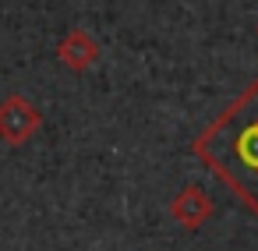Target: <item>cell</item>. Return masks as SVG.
Here are the masks:
<instances>
[{"label": "cell", "mask_w": 258, "mask_h": 251, "mask_svg": "<svg viewBox=\"0 0 258 251\" xmlns=\"http://www.w3.org/2000/svg\"><path fill=\"white\" fill-rule=\"evenodd\" d=\"M191 152L258 212V78L195 138Z\"/></svg>", "instance_id": "cell-1"}, {"label": "cell", "mask_w": 258, "mask_h": 251, "mask_svg": "<svg viewBox=\"0 0 258 251\" xmlns=\"http://www.w3.org/2000/svg\"><path fill=\"white\" fill-rule=\"evenodd\" d=\"M43 128V113L36 103H29L25 96H8L0 99V142L8 145H25L29 138H36V131Z\"/></svg>", "instance_id": "cell-2"}, {"label": "cell", "mask_w": 258, "mask_h": 251, "mask_svg": "<svg viewBox=\"0 0 258 251\" xmlns=\"http://www.w3.org/2000/svg\"><path fill=\"white\" fill-rule=\"evenodd\" d=\"M170 216L184 226V230H198L209 216H212V198L198 187V184H184L173 202H170Z\"/></svg>", "instance_id": "cell-3"}, {"label": "cell", "mask_w": 258, "mask_h": 251, "mask_svg": "<svg viewBox=\"0 0 258 251\" xmlns=\"http://www.w3.org/2000/svg\"><path fill=\"white\" fill-rule=\"evenodd\" d=\"M99 57V43L85 32V29H71L60 43H57V60L68 68V71H85L92 68Z\"/></svg>", "instance_id": "cell-4"}]
</instances>
